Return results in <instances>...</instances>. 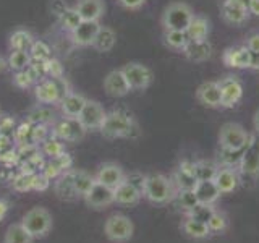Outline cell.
Here are the masks:
<instances>
[{
    "instance_id": "obj_37",
    "label": "cell",
    "mask_w": 259,
    "mask_h": 243,
    "mask_svg": "<svg viewBox=\"0 0 259 243\" xmlns=\"http://www.w3.org/2000/svg\"><path fill=\"white\" fill-rule=\"evenodd\" d=\"M59 21H60V26H62L63 29H67L68 32H71L81 21H83V20H81V16H79V13L76 12V8H75V7H68L67 10H65V12L59 16Z\"/></svg>"
},
{
    "instance_id": "obj_25",
    "label": "cell",
    "mask_w": 259,
    "mask_h": 243,
    "mask_svg": "<svg viewBox=\"0 0 259 243\" xmlns=\"http://www.w3.org/2000/svg\"><path fill=\"white\" fill-rule=\"evenodd\" d=\"M113 194H115V205L120 206H136L143 198V191L126 180L113 190Z\"/></svg>"
},
{
    "instance_id": "obj_3",
    "label": "cell",
    "mask_w": 259,
    "mask_h": 243,
    "mask_svg": "<svg viewBox=\"0 0 259 243\" xmlns=\"http://www.w3.org/2000/svg\"><path fill=\"white\" fill-rule=\"evenodd\" d=\"M249 133L237 122H227L219 130V146L222 151L241 152L249 143Z\"/></svg>"
},
{
    "instance_id": "obj_6",
    "label": "cell",
    "mask_w": 259,
    "mask_h": 243,
    "mask_svg": "<svg viewBox=\"0 0 259 243\" xmlns=\"http://www.w3.org/2000/svg\"><path fill=\"white\" fill-rule=\"evenodd\" d=\"M68 85L65 78H44L36 83L34 86V96L39 104L44 105H54L60 104V101L67 96Z\"/></svg>"
},
{
    "instance_id": "obj_38",
    "label": "cell",
    "mask_w": 259,
    "mask_h": 243,
    "mask_svg": "<svg viewBox=\"0 0 259 243\" xmlns=\"http://www.w3.org/2000/svg\"><path fill=\"white\" fill-rule=\"evenodd\" d=\"M29 54L34 62H49L52 59L51 49H49V46L42 43V40H34V44L29 49Z\"/></svg>"
},
{
    "instance_id": "obj_23",
    "label": "cell",
    "mask_w": 259,
    "mask_h": 243,
    "mask_svg": "<svg viewBox=\"0 0 259 243\" xmlns=\"http://www.w3.org/2000/svg\"><path fill=\"white\" fill-rule=\"evenodd\" d=\"M238 170L241 174L249 177L259 175V148L248 143V146L241 152V157L238 162Z\"/></svg>"
},
{
    "instance_id": "obj_32",
    "label": "cell",
    "mask_w": 259,
    "mask_h": 243,
    "mask_svg": "<svg viewBox=\"0 0 259 243\" xmlns=\"http://www.w3.org/2000/svg\"><path fill=\"white\" fill-rule=\"evenodd\" d=\"M34 37L29 31L26 29H16L12 32L10 39H8V46H10V51H29L31 46L34 44Z\"/></svg>"
},
{
    "instance_id": "obj_41",
    "label": "cell",
    "mask_w": 259,
    "mask_h": 243,
    "mask_svg": "<svg viewBox=\"0 0 259 243\" xmlns=\"http://www.w3.org/2000/svg\"><path fill=\"white\" fill-rule=\"evenodd\" d=\"M29 117H31L32 122H36V124L40 125V124H44V122H49V120L54 118V110L49 109V105L40 104V107L36 109V110H32Z\"/></svg>"
},
{
    "instance_id": "obj_30",
    "label": "cell",
    "mask_w": 259,
    "mask_h": 243,
    "mask_svg": "<svg viewBox=\"0 0 259 243\" xmlns=\"http://www.w3.org/2000/svg\"><path fill=\"white\" fill-rule=\"evenodd\" d=\"M4 243H34V237L24 229L21 222H15L7 227Z\"/></svg>"
},
{
    "instance_id": "obj_12",
    "label": "cell",
    "mask_w": 259,
    "mask_h": 243,
    "mask_svg": "<svg viewBox=\"0 0 259 243\" xmlns=\"http://www.w3.org/2000/svg\"><path fill=\"white\" fill-rule=\"evenodd\" d=\"M125 177H126V174H125L123 167L117 164V162H104V164L99 166V169H97V172L94 175L96 182L109 186L112 190H115L120 183H123Z\"/></svg>"
},
{
    "instance_id": "obj_22",
    "label": "cell",
    "mask_w": 259,
    "mask_h": 243,
    "mask_svg": "<svg viewBox=\"0 0 259 243\" xmlns=\"http://www.w3.org/2000/svg\"><path fill=\"white\" fill-rule=\"evenodd\" d=\"M73 7L76 8L81 20L86 21H99L105 13L104 0H76Z\"/></svg>"
},
{
    "instance_id": "obj_27",
    "label": "cell",
    "mask_w": 259,
    "mask_h": 243,
    "mask_svg": "<svg viewBox=\"0 0 259 243\" xmlns=\"http://www.w3.org/2000/svg\"><path fill=\"white\" fill-rule=\"evenodd\" d=\"M210 32V21L204 15H196L194 13L190 26L186 28V34H188L190 40H206Z\"/></svg>"
},
{
    "instance_id": "obj_47",
    "label": "cell",
    "mask_w": 259,
    "mask_h": 243,
    "mask_svg": "<svg viewBox=\"0 0 259 243\" xmlns=\"http://www.w3.org/2000/svg\"><path fill=\"white\" fill-rule=\"evenodd\" d=\"M245 46L249 52H259V31H254L246 36Z\"/></svg>"
},
{
    "instance_id": "obj_15",
    "label": "cell",
    "mask_w": 259,
    "mask_h": 243,
    "mask_svg": "<svg viewBox=\"0 0 259 243\" xmlns=\"http://www.w3.org/2000/svg\"><path fill=\"white\" fill-rule=\"evenodd\" d=\"M104 91L112 97H123L126 94L132 93V88L125 76V73L118 70H112L109 71L104 78Z\"/></svg>"
},
{
    "instance_id": "obj_39",
    "label": "cell",
    "mask_w": 259,
    "mask_h": 243,
    "mask_svg": "<svg viewBox=\"0 0 259 243\" xmlns=\"http://www.w3.org/2000/svg\"><path fill=\"white\" fill-rule=\"evenodd\" d=\"M217 166L210 164V162H196V164H193V172L196 175L198 180H202V178H210L212 180L215 172H217Z\"/></svg>"
},
{
    "instance_id": "obj_24",
    "label": "cell",
    "mask_w": 259,
    "mask_h": 243,
    "mask_svg": "<svg viewBox=\"0 0 259 243\" xmlns=\"http://www.w3.org/2000/svg\"><path fill=\"white\" fill-rule=\"evenodd\" d=\"M182 52L190 62L201 63L210 59V55H212V46H210L207 39L206 40H188V44H186V47Z\"/></svg>"
},
{
    "instance_id": "obj_55",
    "label": "cell",
    "mask_w": 259,
    "mask_h": 243,
    "mask_svg": "<svg viewBox=\"0 0 259 243\" xmlns=\"http://www.w3.org/2000/svg\"><path fill=\"white\" fill-rule=\"evenodd\" d=\"M0 118H2V113H0Z\"/></svg>"
},
{
    "instance_id": "obj_33",
    "label": "cell",
    "mask_w": 259,
    "mask_h": 243,
    "mask_svg": "<svg viewBox=\"0 0 259 243\" xmlns=\"http://www.w3.org/2000/svg\"><path fill=\"white\" fill-rule=\"evenodd\" d=\"M164 44L172 49V51H183L188 44V34H186V31H177V29H164Z\"/></svg>"
},
{
    "instance_id": "obj_34",
    "label": "cell",
    "mask_w": 259,
    "mask_h": 243,
    "mask_svg": "<svg viewBox=\"0 0 259 243\" xmlns=\"http://www.w3.org/2000/svg\"><path fill=\"white\" fill-rule=\"evenodd\" d=\"M172 180H174V183L177 186V191H178V190H193L194 185L198 182V178L194 175L193 166H191V169H185V167L178 169Z\"/></svg>"
},
{
    "instance_id": "obj_51",
    "label": "cell",
    "mask_w": 259,
    "mask_h": 243,
    "mask_svg": "<svg viewBox=\"0 0 259 243\" xmlns=\"http://www.w3.org/2000/svg\"><path fill=\"white\" fill-rule=\"evenodd\" d=\"M8 213V202L5 199H0V221L7 216Z\"/></svg>"
},
{
    "instance_id": "obj_17",
    "label": "cell",
    "mask_w": 259,
    "mask_h": 243,
    "mask_svg": "<svg viewBox=\"0 0 259 243\" xmlns=\"http://www.w3.org/2000/svg\"><path fill=\"white\" fill-rule=\"evenodd\" d=\"M101 24L99 21H86L83 20L78 26L70 32L73 44L78 47H93V43L96 39L97 31H99Z\"/></svg>"
},
{
    "instance_id": "obj_26",
    "label": "cell",
    "mask_w": 259,
    "mask_h": 243,
    "mask_svg": "<svg viewBox=\"0 0 259 243\" xmlns=\"http://www.w3.org/2000/svg\"><path fill=\"white\" fill-rule=\"evenodd\" d=\"M86 97L79 93H68L67 96L60 101V110L63 113V117L68 118H78L81 110H83L84 104H86Z\"/></svg>"
},
{
    "instance_id": "obj_2",
    "label": "cell",
    "mask_w": 259,
    "mask_h": 243,
    "mask_svg": "<svg viewBox=\"0 0 259 243\" xmlns=\"http://www.w3.org/2000/svg\"><path fill=\"white\" fill-rule=\"evenodd\" d=\"M136 128L138 127L130 113L123 110H112L107 112L99 132L109 140H115V138H132Z\"/></svg>"
},
{
    "instance_id": "obj_1",
    "label": "cell",
    "mask_w": 259,
    "mask_h": 243,
    "mask_svg": "<svg viewBox=\"0 0 259 243\" xmlns=\"http://www.w3.org/2000/svg\"><path fill=\"white\" fill-rule=\"evenodd\" d=\"M143 196L154 206H165L177 196V186L170 177L164 174L146 175Z\"/></svg>"
},
{
    "instance_id": "obj_7",
    "label": "cell",
    "mask_w": 259,
    "mask_h": 243,
    "mask_svg": "<svg viewBox=\"0 0 259 243\" xmlns=\"http://www.w3.org/2000/svg\"><path fill=\"white\" fill-rule=\"evenodd\" d=\"M104 235L112 243H128L135 235V224L125 214H112L104 222Z\"/></svg>"
},
{
    "instance_id": "obj_54",
    "label": "cell",
    "mask_w": 259,
    "mask_h": 243,
    "mask_svg": "<svg viewBox=\"0 0 259 243\" xmlns=\"http://www.w3.org/2000/svg\"><path fill=\"white\" fill-rule=\"evenodd\" d=\"M233 2H237V4H240V5H243V7H249V2L251 0H233Z\"/></svg>"
},
{
    "instance_id": "obj_20",
    "label": "cell",
    "mask_w": 259,
    "mask_h": 243,
    "mask_svg": "<svg viewBox=\"0 0 259 243\" xmlns=\"http://www.w3.org/2000/svg\"><path fill=\"white\" fill-rule=\"evenodd\" d=\"M221 15L225 23L232 24V26H240L249 18V10L233 0H224L221 5Z\"/></svg>"
},
{
    "instance_id": "obj_42",
    "label": "cell",
    "mask_w": 259,
    "mask_h": 243,
    "mask_svg": "<svg viewBox=\"0 0 259 243\" xmlns=\"http://www.w3.org/2000/svg\"><path fill=\"white\" fill-rule=\"evenodd\" d=\"M13 83H15V86H18V88H21V89H26V88H29L31 85H34L36 81L32 79V76L29 75V71H28V68H26V70H21V71H15Z\"/></svg>"
},
{
    "instance_id": "obj_8",
    "label": "cell",
    "mask_w": 259,
    "mask_h": 243,
    "mask_svg": "<svg viewBox=\"0 0 259 243\" xmlns=\"http://www.w3.org/2000/svg\"><path fill=\"white\" fill-rule=\"evenodd\" d=\"M121 71L125 73L132 91H144L152 85L154 73L148 65L141 62H130L121 67Z\"/></svg>"
},
{
    "instance_id": "obj_19",
    "label": "cell",
    "mask_w": 259,
    "mask_h": 243,
    "mask_svg": "<svg viewBox=\"0 0 259 243\" xmlns=\"http://www.w3.org/2000/svg\"><path fill=\"white\" fill-rule=\"evenodd\" d=\"M193 191H194V196H196L198 205L201 206H214L219 201V198L222 196L221 191L217 188V185L214 183V180H210V178L198 180Z\"/></svg>"
},
{
    "instance_id": "obj_48",
    "label": "cell",
    "mask_w": 259,
    "mask_h": 243,
    "mask_svg": "<svg viewBox=\"0 0 259 243\" xmlns=\"http://www.w3.org/2000/svg\"><path fill=\"white\" fill-rule=\"evenodd\" d=\"M68 8V5L63 2V0H52V4H51V10H52V13L54 15H57V18L67 10Z\"/></svg>"
},
{
    "instance_id": "obj_16",
    "label": "cell",
    "mask_w": 259,
    "mask_h": 243,
    "mask_svg": "<svg viewBox=\"0 0 259 243\" xmlns=\"http://www.w3.org/2000/svg\"><path fill=\"white\" fill-rule=\"evenodd\" d=\"M212 180L217 185L221 194H230L238 188L240 175H238V170L233 166H225V167L217 169V172H215Z\"/></svg>"
},
{
    "instance_id": "obj_43",
    "label": "cell",
    "mask_w": 259,
    "mask_h": 243,
    "mask_svg": "<svg viewBox=\"0 0 259 243\" xmlns=\"http://www.w3.org/2000/svg\"><path fill=\"white\" fill-rule=\"evenodd\" d=\"M47 65V76H51V78H63V68H62V65L60 62L57 60V59H52L46 62Z\"/></svg>"
},
{
    "instance_id": "obj_50",
    "label": "cell",
    "mask_w": 259,
    "mask_h": 243,
    "mask_svg": "<svg viewBox=\"0 0 259 243\" xmlns=\"http://www.w3.org/2000/svg\"><path fill=\"white\" fill-rule=\"evenodd\" d=\"M248 10H249V15L259 16V0H251Z\"/></svg>"
},
{
    "instance_id": "obj_21",
    "label": "cell",
    "mask_w": 259,
    "mask_h": 243,
    "mask_svg": "<svg viewBox=\"0 0 259 243\" xmlns=\"http://www.w3.org/2000/svg\"><path fill=\"white\" fill-rule=\"evenodd\" d=\"M222 60L227 67L230 68H238V70H246L249 68V51L246 46H232L225 49Z\"/></svg>"
},
{
    "instance_id": "obj_53",
    "label": "cell",
    "mask_w": 259,
    "mask_h": 243,
    "mask_svg": "<svg viewBox=\"0 0 259 243\" xmlns=\"http://www.w3.org/2000/svg\"><path fill=\"white\" fill-rule=\"evenodd\" d=\"M7 67H8V65H7V60L4 59L2 55H0V71H4V70H5Z\"/></svg>"
},
{
    "instance_id": "obj_31",
    "label": "cell",
    "mask_w": 259,
    "mask_h": 243,
    "mask_svg": "<svg viewBox=\"0 0 259 243\" xmlns=\"http://www.w3.org/2000/svg\"><path fill=\"white\" fill-rule=\"evenodd\" d=\"M55 193L60 198H67V199L76 198L75 190H73V170L68 169L59 175L55 182Z\"/></svg>"
},
{
    "instance_id": "obj_11",
    "label": "cell",
    "mask_w": 259,
    "mask_h": 243,
    "mask_svg": "<svg viewBox=\"0 0 259 243\" xmlns=\"http://www.w3.org/2000/svg\"><path fill=\"white\" fill-rule=\"evenodd\" d=\"M83 201L86 202L88 208H91L94 211H101L115 205V194H113V190L109 188V186L96 182L93 185V188L84 194Z\"/></svg>"
},
{
    "instance_id": "obj_14",
    "label": "cell",
    "mask_w": 259,
    "mask_h": 243,
    "mask_svg": "<svg viewBox=\"0 0 259 243\" xmlns=\"http://www.w3.org/2000/svg\"><path fill=\"white\" fill-rule=\"evenodd\" d=\"M196 99L207 109H222V94L217 81H204L196 89Z\"/></svg>"
},
{
    "instance_id": "obj_35",
    "label": "cell",
    "mask_w": 259,
    "mask_h": 243,
    "mask_svg": "<svg viewBox=\"0 0 259 243\" xmlns=\"http://www.w3.org/2000/svg\"><path fill=\"white\" fill-rule=\"evenodd\" d=\"M31 62H32V57L29 51H10L7 65L13 71H21V70H26L31 65Z\"/></svg>"
},
{
    "instance_id": "obj_4",
    "label": "cell",
    "mask_w": 259,
    "mask_h": 243,
    "mask_svg": "<svg viewBox=\"0 0 259 243\" xmlns=\"http://www.w3.org/2000/svg\"><path fill=\"white\" fill-rule=\"evenodd\" d=\"M21 224L24 229L34 237V240L44 238L52 230L54 217L49 209H46L42 206H34L29 211H26V214H24L21 219Z\"/></svg>"
},
{
    "instance_id": "obj_44",
    "label": "cell",
    "mask_w": 259,
    "mask_h": 243,
    "mask_svg": "<svg viewBox=\"0 0 259 243\" xmlns=\"http://www.w3.org/2000/svg\"><path fill=\"white\" fill-rule=\"evenodd\" d=\"M44 152L47 154V156H51V157H59L60 154H63V146L59 143V141H47L44 144Z\"/></svg>"
},
{
    "instance_id": "obj_40",
    "label": "cell",
    "mask_w": 259,
    "mask_h": 243,
    "mask_svg": "<svg viewBox=\"0 0 259 243\" xmlns=\"http://www.w3.org/2000/svg\"><path fill=\"white\" fill-rule=\"evenodd\" d=\"M175 199H178L180 206L185 209V213H190L191 209L198 206V201H196V196H194L193 190H178Z\"/></svg>"
},
{
    "instance_id": "obj_36",
    "label": "cell",
    "mask_w": 259,
    "mask_h": 243,
    "mask_svg": "<svg viewBox=\"0 0 259 243\" xmlns=\"http://www.w3.org/2000/svg\"><path fill=\"white\" fill-rule=\"evenodd\" d=\"M207 225L210 232H212V235H221L229 229V217H227L224 211L214 209L207 219Z\"/></svg>"
},
{
    "instance_id": "obj_28",
    "label": "cell",
    "mask_w": 259,
    "mask_h": 243,
    "mask_svg": "<svg viewBox=\"0 0 259 243\" xmlns=\"http://www.w3.org/2000/svg\"><path fill=\"white\" fill-rule=\"evenodd\" d=\"M115 44H117V32L110 26H101L93 43V49H96L97 52H110L115 47Z\"/></svg>"
},
{
    "instance_id": "obj_10",
    "label": "cell",
    "mask_w": 259,
    "mask_h": 243,
    "mask_svg": "<svg viewBox=\"0 0 259 243\" xmlns=\"http://www.w3.org/2000/svg\"><path fill=\"white\" fill-rule=\"evenodd\" d=\"M105 115H107V112H105L101 102L88 99L78 120H79V124L84 127L86 132H96V130H101L105 120Z\"/></svg>"
},
{
    "instance_id": "obj_52",
    "label": "cell",
    "mask_w": 259,
    "mask_h": 243,
    "mask_svg": "<svg viewBox=\"0 0 259 243\" xmlns=\"http://www.w3.org/2000/svg\"><path fill=\"white\" fill-rule=\"evenodd\" d=\"M253 127H254V133L259 135V109L254 112V117H253Z\"/></svg>"
},
{
    "instance_id": "obj_29",
    "label": "cell",
    "mask_w": 259,
    "mask_h": 243,
    "mask_svg": "<svg viewBox=\"0 0 259 243\" xmlns=\"http://www.w3.org/2000/svg\"><path fill=\"white\" fill-rule=\"evenodd\" d=\"M96 183L94 175L83 169H76L73 170V190H75L76 198H84V194L93 188V185Z\"/></svg>"
},
{
    "instance_id": "obj_18",
    "label": "cell",
    "mask_w": 259,
    "mask_h": 243,
    "mask_svg": "<svg viewBox=\"0 0 259 243\" xmlns=\"http://www.w3.org/2000/svg\"><path fill=\"white\" fill-rule=\"evenodd\" d=\"M54 133L55 136H59L60 140H65V141H79L84 138L86 130L79 124L78 118L63 117V120H60L59 124L55 125Z\"/></svg>"
},
{
    "instance_id": "obj_9",
    "label": "cell",
    "mask_w": 259,
    "mask_h": 243,
    "mask_svg": "<svg viewBox=\"0 0 259 243\" xmlns=\"http://www.w3.org/2000/svg\"><path fill=\"white\" fill-rule=\"evenodd\" d=\"M222 94V109H232L243 99V85L235 75H225L217 81Z\"/></svg>"
},
{
    "instance_id": "obj_45",
    "label": "cell",
    "mask_w": 259,
    "mask_h": 243,
    "mask_svg": "<svg viewBox=\"0 0 259 243\" xmlns=\"http://www.w3.org/2000/svg\"><path fill=\"white\" fill-rule=\"evenodd\" d=\"M125 180L130 182L133 186H136L138 190H141V191H143V188H144V182H146V175H143L141 172H130V174H126Z\"/></svg>"
},
{
    "instance_id": "obj_46",
    "label": "cell",
    "mask_w": 259,
    "mask_h": 243,
    "mask_svg": "<svg viewBox=\"0 0 259 243\" xmlns=\"http://www.w3.org/2000/svg\"><path fill=\"white\" fill-rule=\"evenodd\" d=\"M117 2H118L120 7H123L125 10L135 12V10H140V8H143L148 0H117Z\"/></svg>"
},
{
    "instance_id": "obj_49",
    "label": "cell",
    "mask_w": 259,
    "mask_h": 243,
    "mask_svg": "<svg viewBox=\"0 0 259 243\" xmlns=\"http://www.w3.org/2000/svg\"><path fill=\"white\" fill-rule=\"evenodd\" d=\"M249 70H259V52H249Z\"/></svg>"
},
{
    "instance_id": "obj_5",
    "label": "cell",
    "mask_w": 259,
    "mask_h": 243,
    "mask_svg": "<svg viewBox=\"0 0 259 243\" xmlns=\"http://www.w3.org/2000/svg\"><path fill=\"white\" fill-rule=\"evenodd\" d=\"M194 16L193 8L185 2H170L160 16V24L164 29L186 31Z\"/></svg>"
},
{
    "instance_id": "obj_13",
    "label": "cell",
    "mask_w": 259,
    "mask_h": 243,
    "mask_svg": "<svg viewBox=\"0 0 259 243\" xmlns=\"http://www.w3.org/2000/svg\"><path fill=\"white\" fill-rule=\"evenodd\" d=\"M180 232L185 235L186 238L194 240V241H204L212 237V232H210L207 222L199 221L196 217L191 216H185L180 222Z\"/></svg>"
}]
</instances>
